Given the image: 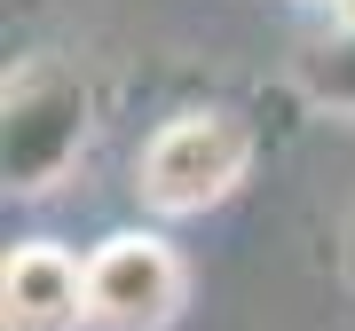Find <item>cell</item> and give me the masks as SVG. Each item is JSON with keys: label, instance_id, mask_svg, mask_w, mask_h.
<instances>
[{"label": "cell", "instance_id": "8992f818", "mask_svg": "<svg viewBox=\"0 0 355 331\" xmlns=\"http://www.w3.org/2000/svg\"><path fill=\"white\" fill-rule=\"evenodd\" d=\"M340 284L355 292V205H347V229H340Z\"/></svg>", "mask_w": 355, "mask_h": 331}, {"label": "cell", "instance_id": "6da1fadb", "mask_svg": "<svg viewBox=\"0 0 355 331\" xmlns=\"http://www.w3.org/2000/svg\"><path fill=\"white\" fill-rule=\"evenodd\" d=\"M261 134L237 102H182L135 150V205L150 221H205L253 181Z\"/></svg>", "mask_w": 355, "mask_h": 331}, {"label": "cell", "instance_id": "7a4b0ae2", "mask_svg": "<svg viewBox=\"0 0 355 331\" xmlns=\"http://www.w3.org/2000/svg\"><path fill=\"white\" fill-rule=\"evenodd\" d=\"M95 95L64 55H16L0 79V174L8 197H48L87 158Z\"/></svg>", "mask_w": 355, "mask_h": 331}, {"label": "cell", "instance_id": "277c9868", "mask_svg": "<svg viewBox=\"0 0 355 331\" xmlns=\"http://www.w3.org/2000/svg\"><path fill=\"white\" fill-rule=\"evenodd\" d=\"M0 331H87V253L16 237L0 260Z\"/></svg>", "mask_w": 355, "mask_h": 331}, {"label": "cell", "instance_id": "5b68a950", "mask_svg": "<svg viewBox=\"0 0 355 331\" xmlns=\"http://www.w3.org/2000/svg\"><path fill=\"white\" fill-rule=\"evenodd\" d=\"M300 95L331 118H355V16L347 24H324L300 55Z\"/></svg>", "mask_w": 355, "mask_h": 331}, {"label": "cell", "instance_id": "3957f363", "mask_svg": "<svg viewBox=\"0 0 355 331\" xmlns=\"http://www.w3.org/2000/svg\"><path fill=\"white\" fill-rule=\"evenodd\" d=\"M190 307V260L166 229H111L87 244V331H174Z\"/></svg>", "mask_w": 355, "mask_h": 331}]
</instances>
